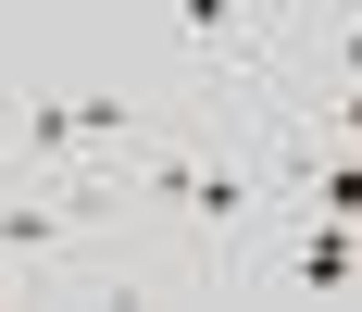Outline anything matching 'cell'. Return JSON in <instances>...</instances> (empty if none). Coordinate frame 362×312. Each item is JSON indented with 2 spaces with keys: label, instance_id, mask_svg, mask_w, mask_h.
<instances>
[{
  "label": "cell",
  "instance_id": "7",
  "mask_svg": "<svg viewBox=\"0 0 362 312\" xmlns=\"http://www.w3.org/2000/svg\"><path fill=\"white\" fill-rule=\"evenodd\" d=\"M350 88H362V25H350Z\"/></svg>",
  "mask_w": 362,
  "mask_h": 312
},
{
  "label": "cell",
  "instance_id": "8",
  "mask_svg": "<svg viewBox=\"0 0 362 312\" xmlns=\"http://www.w3.org/2000/svg\"><path fill=\"white\" fill-rule=\"evenodd\" d=\"M0 287H13V262H0Z\"/></svg>",
  "mask_w": 362,
  "mask_h": 312
},
{
  "label": "cell",
  "instance_id": "6",
  "mask_svg": "<svg viewBox=\"0 0 362 312\" xmlns=\"http://www.w3.org/2000/svg\"><path fill=\"white\" fill-rule=\"evenodd\" d=\"M337 138H350V150H362V88H350V100H337Z\"/></svg>",
  "mask_w": 362,
  "mask_h": 312
},
{
  "label": "cell",
  "instance_id": "5",
  "mask_svg": "<svg viewBox=\"0 0 362 312\" xmlns=\"http://www.w3.org/2000/svg\"><path fill=\"white\" fill-rule=\"evenodd\" d=\"M187 37L200 50H238V0H187Z\"/></svg>",
  "mask_w": 362,
  "mask_h": 312
},
{
  "label": "cell",
  "instance_id": "3",
  "mask_svg": "<svg viewBox=\"0 0 362 312\" xmlns=\"http://www.w3.org/2000/svg\"><path fill=\"white\" fill-rule=\"evenodd\" d=\"M300 187H313V212H325V225H362V150H337V163H300Z\"/></svg>",
  "mask_w": 362,
  "mask_h": 312
},
{
  "label": "cell",
  "instance_id": "1",
  "mask_svg": "<svg viewBox=\"0 0 362 312\" xmlns=\"http://www.w3.org/2000/svg\"><path fill=\"white\" fill-rule=\"evenodd\" d=\"M150 200H175L187 225H238L250 212V175L238 163H150Z\"/></svg>",
  "mask_w": 362,
  "mask_h": 312
},
{
  "label": "cell",
  "instance_id": "2",
  "mask_svg": "<svg viewBox=\"0 0 362 312\" xmlns=\"http://www.w3.org/2000/svg\"><path fill=\"white\" fill-rule=\"evenodd\" d=\"M362 275V225H325L313 212V238H300V287H350Z\"/></svg>",
  "mask_w": 362,
  "mask_h": 312
},
{
  "label": "cell",
  "instance_id": "4",
  "mask_svg": "<svg viewBox=\"0 0 362 312\" xmlns=\"http://www.w3.org/2000/svg\"><path fill=\"white\" fill-rule=\"evenodd\" d=\"M63 225H75L63 200H0V262H25V250H50Z\"/></svg>",
  "mask_w": 362,
  "mask_h": 312
}]
</instances>
